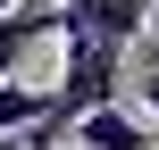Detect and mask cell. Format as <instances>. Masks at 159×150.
I'll list each match as a JSON object with an SVG mask.
<instances>
[{
	"instance_id": "cell-1",
	"label": "cell",
	"mask_w": 159,
	"mask_h": 150,
	"mask_svg": "<svg viewBox=\"0 0 159 150\" xmlns=\"http://www.w3.org/2000/svg\"><path fill=\"white\" fill-rule=\"evenodd\" d=\"M67 33H92V42H117L134 50L151 33V0H59V42Z\"/></svg>"
},
{
	"instance_id": "cell-2",
	"label": "cell",
	"mask_w": 159,
	"mask_h": 150,
	"mask_svg": "<svg viewBox=\"0 0 159 150\" xmlns=\"http://www.w3.org/2000/svg\"><path fill=\"white\" fill-rule=\"evenodd\" d=\"M67 134H75V150H159V125H143L126 100H109V109L75 117Z\"/></svg>"
},
{
	"instance_id": "cell-3",
	"label": "cell",
	"mask_w": 159,
	"mask_h": 150,
	"mask_svg": "<svg viewBox=\"0 0 159 150\" xmlns=\"http://www.w3.org/2000/svg\"><path fill=\"white\" fill-rule=\"evenodd\" d=\"M42 33H59V0H25V8H8V17H0V84L17 75V58H25Z\"/></svg>"
},
{
	"instance_id": "cell-4",
	"label": "cell",
	"mask_w": 159,
	"mask_h": 150,
	"mask_svg": "<svg viewBox=\"0 0 159 150\" xmlns=\"http://www.w3.org/2000/svg\"><path fill=\"white\" fill-rule=\"evenodd\" d=\"M42 117H50V92H34V84H17V75H8V84H0V142H8V134H25V142H34V125H42ZM17 142V150H25Z\"/></svg>"
},
{
	"instance_id": "cell-5",
	"label": "cell",
	"mask_w": 159,
	"mask_h": 150,
	"mask_svg": "<svg viewBox=\"0 0 159 150\" xmlns=\"http://www.w3.org/2000/svg\"><path fill=\"white\" fill-rule=\"evenodd\" d=\"M143 109H151V125H159V58L143 67Z\"/></svg>"
},
{
	"instance_id": "cell-6",
	"label": "cell",
	"mask_w": 159,
	"mask_h": 150,
	"mask_svg": "<svg viewBox=\"0 0 159 150\" xmlns=\"http://www.w3.org/2000/svg\"><path fill=\"white\" fill-rule=\"evenodd\" d=\"M151 33H159V0H151Z\"/></svg>"
},
{
	"instance_id": "cell-7",
	"label": "cell",
	"mask_w": 159,
	"mask_h": 150,
	"mask_svg": "<svg viewBox=\"0 0 159 150\" xmlns=\"http://www.w3.org/2000/svg\"><path fill=\"white\" fill-rule=\"evenodd\" d=\"M0 150H8V142H0Z\"/></svg>"
}]
</instances>
